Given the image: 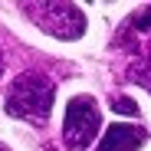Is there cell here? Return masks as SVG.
I'll use <instances>...</instances> for the list:
<instances>
[{
  "mask_svg": "<svg viewBox=\"0 0 151 151\" xmlns=\"http://www.w3.org/2000/svg\"><path fill=\"white\" fill-rule=\"evenodd\" d=\"M148 141V132L141 125H109V132L95 151H138Z\"/></svg>",
  "mask_w": 151,
  "mask_h": 151,
  "instance_id": "cell-4",
  "label": "cell"
},
{
  "mask_svg": "<svg viewBox=\"0 0 151 151\" xmlns=\"http://www.w3.org/2000/svg\"><path fill=\"white\" fill-rule=\"evenodd\" d=\"M115 112H122V115H138V105H135V99H125V95H118L115 99V105H112Z\"/></svg>",
  "mask_w": 151,
  "mask_h": 151,
  "instance_id": "cell-6",
  "label": "cell"
},
{
  "mask_svg": "<svg viewBox=\"0 0 151 151\" xmlns=\"http://www.w3.org/2000/svg\"><path fill=\"white\" fill-rule=\"evenodd\" d=\"M99 125H102V115H99V105L92 95H76L66 105V122H63V141L69 151H82L92 145V138L99 135Z\"/></svg>",
  "mask_w": 151,
  "mask_h": 151,
  "instance_id": "cell-3",
  "label": "cell"
},
{
  "mask_svg": "<svg viewBox=\"0 0 151 151\" xmlns=\"http://www.w3.org/2000/svg\"><path fill=\"white\" fill-rule=\"evenodd\" d=\"M128 33H135V36L148 33L151 36V7H141V10H135L128 20H125V36Z\"/></svg>",
  "mask_w": 151,
  "mask_h": 151,
  "instance_id": "cell-5",
  "label": "cell"
},
{
  "mask_svg": "<svg viewBox=\"0 0 151 151\" xmlns=\"http://www.w3.org/2000/svg\"><path fill=\"white\" fill-rule=\"evenodd\" d=\"M0 151H7V148H0Z\"/></svg>",
  "mask_w": 151,
  "mask_h": 151,
  "instance_id": "cell-8",
  "label": "cell"
},
{
  "mask_svg": "<svg viewBox=\"0 0 151 151\" xmlns=\"http://www.w3.org/2000/svg\"><path fill=\"white\" fill-rule=\"evenodd\" d=\"M53 99H56V82L46 72H23L10 82L4 109L13 118L43 125L49 118V112H53Z\"/></svg>",
  "mask_w": 151,
  "mask_h": 151,
  "instance_id": "cell-1",
  "label": "cell"
},
{
  "mask_svg": "<svg viewBox=\"0 0 151 151\" xmlns=\"http://www.w3.org/2000/svg\"><path fill=\"white\" fill-rule=\"evenodd\" d=\"M0 76H4V53H0Z\"/></svg>",
  "mask_w": 151,
  "mask_h": 151,
  "instance_id": "cell-7",
  "label": "cell"
},
{
  "mask_svg": "<svg viewBox=\"0 0 151 151\" xmlns=\"http://www.w3.org/2000/svg\"><path fill=\"white\" fill-rule=\"evenodd\" d=\"M20 10L43 33L56 40H79L86 33V13L66 0H30V4H20Z\"/></svg>",
  "mask_w": 151,
  "mask_h": 151,
  "instance_id": "cell-2",
  "label": "cell"
}]
</instances>
